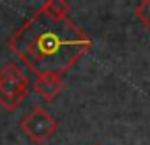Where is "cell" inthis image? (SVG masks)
<instances>
[{
  "label": "cell",
  "instance_id": "cell-5",
  "mask_svg": "<svg viewBox=\"0 0 150 145\" xmlns=\"http://www.w3.org/2000/svg\"><path fill=\"white\" fill-rule=\"evenodd\" d=\"M42 7L48 13L55 16H64V18H69V13H71V6L64 2V0H48V2L42 4Z\"/></svg>",
  "mask_w": 150,
  "mask_h": 145
},
{
  "label": "cell",
  "instance_id": "cell-1",
  "mask_svg": "<svg viewBox=\"0 0 150 145\" xmlns=\"http://www.w3.org/2000/svg\"><path fill=\"white\" fill-rule=\"evenodd\" d=\"M7 44L35 76H62L92 48V39L71 18L55 16L41 6L11 34Z\"/></svg>",
  "mask_w": 150,
  "mask_h": 145
},
{
  "label": "cell",
  "instance_id": "cell-2",
  "mask_svg": "<svg viewBox=\"0 0 150 145\" xmlns=\"http://www.w3.org/2000/svg\"><path fill=\"white\" fill-rule=\"evenodd\" d=\"M28 94V78L14 62L0 67V106L7 112L16 110Z\"/></svg>",
  "mask_w": 150,
  "mask_h": 145
},
{
  "label": "cell",
  "instance_id": "cell-3",
  "mask_svg": "<svg viewBox=\"0 0 150 145\" xmlns=\"http://www.w3.org/2000/svg\"><path fill=\"white\" fill-rule=\"evenodd\" d=\"M20 129L32 143L42 145L57 133L58 122L44 106H34L20 120Z\"/></svg>",
  "mask_w": 150,
  "mask_h": 145
},
{
  "label": "cell",
  "instance_id": "cell-4",
  "mask_svg": "<svg viewBox=\"0 0 150 145\" xmlns=\"http://www.w3.org/2000/svg\"><path fill=\"white\" fill-rule=\"evenodd\" d=\"M34 90L48 103L55 101V97H58L62 94V90L65 89V83L62 80V76L57 75H41L35 78L34 82Z\"/></svg>",
  "mask_w": 150,
  "mask_h": 145
},
{
  "label": "cell",
  "instance_id": "cell-6",
  "mask_svg": "<svg viewBox=\"0 0 150 145\" xmlns=\"http://www.w3.org/2000/svg\"><path fill=\"white\" fill-rule=\"evenodd\" d=\"M134 14L143 23V27L150 30V0H143V2H139L134 7Z\"/></svg>",
  "mask_w": 150,
  "mask_h": 145
}]
</instances>
